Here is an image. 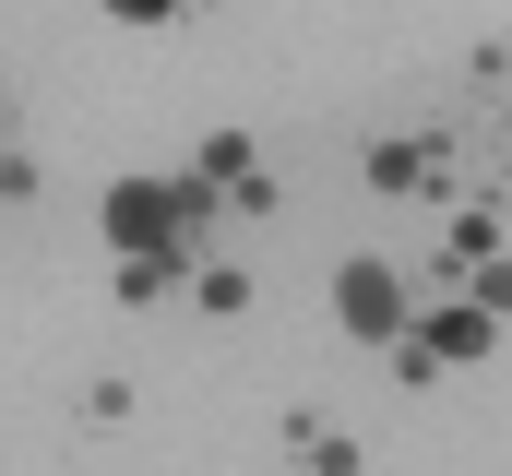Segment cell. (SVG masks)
<instances>
[{
    "label": "cell",
    "instance_id": "8",
    "mask_svg": "<svg viewBox=\"0 0 512 476\" xmlns=\"http://www.w3.org/2000/svg\"><path fill=\"white\" fill-rule=\"evenodd\" d=\"M251 298H262V274L239 250H203V262H191V310H203V322H251Z\"/></svg>",
    "mask_w": 512,
    "mask_h": 476
},
{
    "label": "cell",
    "instance_id": "15",
    "mask_svg": "<svg viewBox=\"0 0 512 476\" xmlns=\"http://www.w3.org/2000/svg\"><path fill=\"white\" fill-rule=\"evenodd\" d=\"M477 84H512V36H501V48H477Z\"/></svg>",
    "mask_w": 512,
    "mask_h": 476
},
{
    "label": "cell",
    "instance_id": "14",
    "mask_svg": "<svg viewBox=\"0 0 512 476\" xmlns=\"http://www.w3.org/2000/svg\"><path fill=\"white\" fill-rule=\"evenodd\" d=\"M96 12H108V24H179L191 0H96Z\"/></svg>",
    "mask_w": 512,
    "mask_h": 476
},
{
    "label": "cell",
    "instance_id": "10",
    "mask_svg": "<svg viewBox=\"0 0 512 476\" xmlns=\"http://www.w3.org/2000/svg\"><path fill=\"white\" fill-rule=\"evenodd\" d=\"M84 429H131V381H120V369L84 381Z\"/></svg>",
    "mask_w": 512,
    "mask_h": 476
},
{
    "label": "cell",
    "instance_id": "12",
    "mask_svg": "<svg viewBox=\"0 0 512 476\" xmlns=\"http://www.w3.org/2000/svg\"><path fill=\"white\" fill-rule=\"evenodd\" d=\"M36 191H48V167H36L24 143H0V203H36Z\"/></svg>",
    "mask_w": 512,
    "mask_h": 476
},
{
    "label": "cell",
    "instance_id": "6",
    "mask_svg": "<svg viewBox=\"0 0 512 476\" xmlns=\"http://www.w3.org/2000/svg\"><path fill=\"white\" fill-rule=\"evenodd\" d=\"M417 346L441 357V369H489V346H501V322H489L477 298H441V310H417Z\"/></svg>",
    "mask_w": 512,
    "mask_h": 476
},
{
    "label": "cell",
    "instance_id": "13",
    "mask_svg": "<svg viewBox=\"0 0 512 476\" xmlns=\"http://www.w3.org/2000/svg\"><path fill=\"white\" fill-rule=\"evenodd\" d=\"M382 357H393V393H429V381H441V357L417 346V334H405V346H382Z\"/></svg>",
    "mask_w": 512,
    "mask_h": 476
},
{
    "label": "cell",
    "instance_id": "4",
    "mask_svg": "<svg viewBox=\"0 0 512 476\" xmlns=\"http://www.w3.org/2000/svg\"><path fill=\"white\" fill-rule=\"evenodd\" d=\"M191 167L227 191V215H239V227H274V215H286V191H274V167H262L251 131H203V155H191Z\"/></svg>",
    "mask_w": 512,
    "mask_h": 476
},
{
    "label": "cell",
    "instance_id": "7",
    "mask_svg": "<svg viewBox=\"0 0 512 476\" xmlns=\"http://www.w3.org/2000/svg\"><path fill=\"white\" fill-rule=\"evenodd\" d=\"M286 465L298 476H370V453H358V429H334L322 405H298L286 417Z\"/></svg>",
    "mask_w": 512,
    "mask_h": 476
},
{
    "label": "cell",
    "instance_id": "11",
    "mask_svg": "<svg viewBox=\"0 0 512 476\" xmlns=\"http://www.w3.org/2000/svg\"><path fill=\"white\" fill-rule=\"evenodd\" d=\"M465 298H477L489 322H512V250H489V262H477V286H465Z\"/></svg>",
    "mask_w": 512,
    "mask_h": 476
},
{
    "label": "cell",
    "instance_id": "2",
    "mask_svg": "<svg viewBox=\"0 0 512 476\" xmlns=\"http://www.w3.org/2000/svg\"><path fill=\"white\" fill-rule=\"evenodd\" d=\"M334 322H346L358 346H405V334H417V286L393 274L382 250H358V262L334 274Z\"/></svg>",
    "mask_w": 512,
    "mask_h": 476
},
{
    "label": "cell",
    "instance_id": "5",
    "mask_svg": "<svg viewBox=\"0 0 512 476\" xmlns=\"http://www.w3.org/2000/svg\"><path fill=\"white\" fill-rule=\"evenodd\" d=\"M501 238H512V227H501V203H453V215H441V250H429V274L465 298V286H477V262H489Z\"/></svg>",
    "mask_w": 512,
    "mask_h": 476
},
{
    "label": "cell",
    "instance_id": "3",
    "mask_svg": "<svg viewBox=\"0 0 512 476\" xmlns=\"http://www.w3.org/2000/svg\"><path fill=\"white\" fill-rule=\"evenodd\" d=\"M453 167H465V155H453L441 131H382V143L358 155V179H370L382 203H429V191H453Z\"/></svg>",
    "mask_w": 512,
    "mask_h": 476
},
{
    "label": "cell",
    "instance_id": "9",
    "mask_svg": "<svg viewBox=\"0 0 512 476\" xmlns=\"http://www.w3.org/2000/svg\"><path fill=\"white\" fill-rule=\"evenodd\" d=\"M191 262L203 250H131V262H108V286H120V310H155V298H191Z\"/></svg>",
    "mask_w": 512,
    "mask_h": 476
},
{
    "label": "cell",
    "instance_id": "1",
    "mask_svg": "<svg viewBox=\"0 0 512 476\" xmlns=\"http://www.w3.org/2000/svg\"><path fill=\"white\" fill-rule=\"evenodd\" d=\"M96 238H108V262H131V250H203L191 203H179V167H167V179H108Z\"/></svg>",
    "mask_w": 512,
    "mask_h": 476
}]
</instances>
